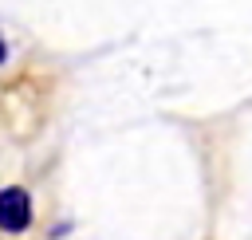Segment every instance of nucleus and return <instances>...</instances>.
<instances>
[{"label":"nucleus","mask_w":252,"mask_h":240,"mask_svg":"<svg viewBox=\"0 0 252 240\" xmlns=\"http://www.w3.org/2000/svg\"><path fill=\"white\" fill-rule=\"evenodd\" d=\"M32 224V197L28 189L12 185V189H0V228L4 232H24Z\"/></svg>","instance_id":"f257e3e1"},{"label":"nucleus","mask_w":252,"mask_h":240,"mask_svg":"<svg viewBox=\"0 0 252 240\" xmlns=\"http://www.w3.org/2000/svg\"><path fill=\"white\" fill-rule=\"evenodd\" d=\"M4 55H8V47H4V39H0V63H4Z\"/></svg>","instance_id":"f03ea898"}]
</instances>
